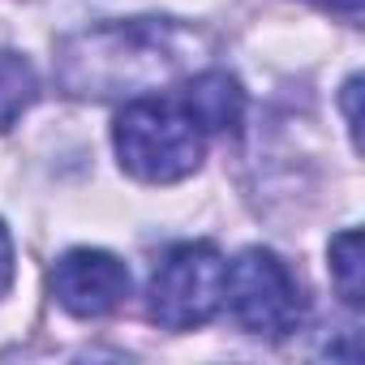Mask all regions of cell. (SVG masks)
Returning <instances> with one entry per match:
<instances>
[{"label":"cell","mask_w":365,"mask_h":365,"mask_svg":"<svg viewBox=\"0 0 365 365\" xmlns=\"http://www.w3.org/2000/svg\"><path fill=\"white\" fill-rule=\"evenodd\" d=\"M356 95H361V78H348V86H344V112H348V129H352V142H361V116H356Z\"/></svg>","instance_id":"30bf717a"},{"label":"cell","mask_w":365,"mask_h":365,"mask_svg":"<svg viewBox=\"0 0 365 365\" xmlns=\"http://www.w3.org/2000/svg\"><path fill=\"white\" fill-rule=\"evenodd\" d=\"M180 103H185V112L198 120L202 133H232L241 125V116H245V91L224 69H207V73L190 78Z\"/></svg>","instance_id":"8992f818"},{"label":"cell","mask_w":365,"mask_h":365,"mask_svg":"<svg viewBox=\"0 0 365 365\" xmlns=\"http://www.w3.org/2000/svg\"><path fill=\"white\" fill-rule=\"evenodd\" d=\"M194 52L198 35L176 22H155V18L108 22L61 43L56 78L61 91L73 99H116V95L138 99L180 78L194 65Z\"/></svg>","instance_id":"6da1fadb"},{"label":"cell","mask_w":365,"mask_h":365,"mask_svg":"<svg viewBox=\"0 0 365 365\" xmlns=\"http://www.w3.org/2000/svg\"><path fill=\"white\" fill-rule=\"evenodd\" d=\"M14 237H9V228L0 224V297H5L9 288H14Z\"/></svg>","instance_id":"9c48e42d"},{"label":"cell","mask_w":365,"mask_h":365,"mask_svg":"<svg viewBox=\"0 0 365 365\" xmlns=\"http://www.w3.org/2000/svg\"><path fill=\"white\" fill-rule=\"evenodd\" d=\"M35 99H39L35 65L18 52H0V129H14Z\"/></svg>","instance_id":"52a82bcc"},{"label":"cell","mask_w":365,"mask_h":365,"mask_svg":"<svg viewBox=\"0 0 365 365\" xmlns=\"http://www.w3.org/2000/svg\"><path fill=\"white\" fill-rule=\"evenodd\" d=\"M331 284L344 297V305L361 309L365 301V262H361V232L344 228L339 237H331Z\"/></svg>","instance_id":"ba28073f"},{"label":"cell","mask_w":365,"mask_h":365,"mask_svg":"<svg viewBox=\"0 0 365 365\" xmlns=\"http://www.w3.org/2000/svg\"><path fill=\"white\" fill-rule=\"evenodd\" d=\"M224 301L250 335L267 339L292 335L305 318L301 288L271 250H245L232 267H224Z\"/></svg>","instance_id":"277c9868"},{"label":"cell","mask_w":365,"mask_h":365,"mask_svg":"<svg viewBox=\"0 0 365 365\" xmlns=\"http://www.w3.org/2000/svg\"><path fill=\"white\" fill-rule=\"evenodd\" d=\"M52 297L73 318H103L129 297V267L103 250H69L52 267Z\"/></svg>","instance_id":"5b68a950"},{"label":"cell","mask_w":365,"mask_h":365,"mask_svg":"<svg viewBox=\"0 0 365 365\" xmlns=\"http://www.w3.org/2000/svg\"><path fill=\"white\" fill-rule=\"evenodd\" d=\"M224 305V258L207 241H190L163 254L150 275V318L163 331L207 327Z\"/></svg>","instance_id":"3957f363"},{"label":"cell","mask_w":365,"mask_h":365,"mask_svg":"<svg viewBox=\"0 0 365 365\" xmlns=\"http://www.w3.org/2000/svg\"><path fill=\"white\" fill-rule=\"evenodd\" d=\"M120 168L146 185H172L198 172L202 163V129L185 112V103L138 95L120 108L112 129Z\"/></svg>","instance_id":"7a4b0ae2"},{"label":"cell","mask_w":365,"mask_h":365,"mask_svg":"<svg viewBox=\"0 0 365 365\" xmlns=\"http://www.w3.org/2000/svg\"><path fill=\"white\" fill-rule=\"evenodd\" d=\"M309 5H318V9H327V14H339V18L356 22V18H361V5H365V0H309Z\"/></svg>","instance_id":"8fae6325"}]
</instances>
